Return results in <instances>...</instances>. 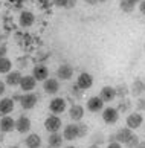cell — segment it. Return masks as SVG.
I'll return each mask as SVG.
<instances>
[{
	"label": "cell",
	"instance_id": "f1b7e54d",
	"mask_svg": "<svg viewBox=\"0 0 145 148\" xmlns=\"http://www.w3.org/2000/svg\"><path fill=\"white\" fill-rule=\"evenodd\" d=\"M139 142H141V140H139V138H137L136 134H133V138H131L130 140L127 142V144H125V147H127V148H136Z\"/></svg>",
	"mask_w": 145,
	"mask_h": 148
},
{
	"label": "cell",
	"instance_id": "7bdbcfd3",
	"mask_svg": "<svg viewBox=\"0 0 145 148\" xmlns=\"http://www.w3.org/2000/svg\"><path fill=\"white\" fill-rule=\"evenodd\" d=\"M3 139H5V133H3V131H0V142H3Z\"/></svg>",
	"mask_w": 145,
	"mask_h": 148
},
{
	"label": "cell",
	"instance_id": "4316f807",
	"mask_svg": "<svg viewBox=\"0 0 145 148\" xmlns=\"http://www.w3.org/2000/svg\"><path fill=\"white\" fill-rule=\"evenodd\" d=\"M119 8H121V11L130 14V12H133V9H135V5L130 3L128 0H121V2H119Z\"/></svg>",
	"mask_w": 145,
	"mask_h": 148
},
{
	"label": "cell",
	"instance_id": "4dcf8cb0",
	"mask_svg": "<svg viewBox=\"0 0 145 148\" xmlns=\"http://www.w3.org/2000/svg\"><path fill=\"white\" fill-rule=\"evenodd\" d=\"M82 92H84V90H81L76 84L72 86V95H74L75 98H81V96H82Z\"/></svg>",
	"mask_w": 145,
	"mask_h": 148
},
{
	"label": "cell",
	"instance_id": "6da1fadb",
	"mask_svg": "<svg viewBox=\"0 0 145 148\" xmlns=\"http://www.w3.org/2000/svg\"><path fill=\"white\" fill-rule=\"evenodd\" d=\"M61 127H63V121L58 114H49L44 121V128L47 133H58Z\"/></svg>",
	"mask_w": 145,
	"mask_h": 148
},
{
	"label": "cell",
	"instance_id": "ffe728a7",
	"mask_svg": "<svg viewBox=\"0 0 145 148\" xmlns=\"http://www.w3.org/2000/svg\"><path fill=\"white\" fill-rule=\"evenodd\" d=\"M99 98L104 101V102H110L113 101L116 98V92H115V87H110V86H105L101 89V92H99Z\"/></svg>",
	"mask_w": 145,
	"mask_h": 148
},
{
	"label": "cell",
	"instance_id": "60d3db41",
	"mask_svg": "<svg viewBox=\"0 0 145 148\" xmlns=\"http://www.w3.org/2000/svg\"><path fill=\"white\" fill-rule=\"evenodd\" d=\"M128 2H130V3H133V5H135V6H136L137 3H141V0H128Z\"/></svg>",
	"mask_w": 145,
	"mask_h": 148
},
{
	"label": "cell",
	"instance_id": "ee69618b",
	"mask_svg": "<svg viewBox=\"0 0 145 148\" xmlns=\"http://www.w3.org/2000/svg\"><path fill=\"white\" fill-rule=\"evenodd\" d=\"M89 148H101V147H98V145H90Z\"/></svg>",
	"mask_w": 145,
	"mask_h": 148
},
{
	"label": "cell",
	"instance_id": "9a60e30c",
	"mask_svg": "<svg viewBox=\"0 0 145 148\" xmlns=\"http://www.w3.org/2000/svg\"><path fill=\"white\" fill-rule=\"evenodd\" d=\"M19 23L21 28H31L35 23V15L31 11H21V14L19 17Z\"/></svg>",
	"mask_w": 145,
	"mask_h": 148
},
{
	"label": "cell",
	"instance_id": "277c9868",
	"mask_svg": "<svg viewBox=\"0 0 145 148\" xmlns=\"http://www.w3.org/2000/svg\"><path fill=\"white\" fill-rule=\"evenodd\" d=\"M20 90L23 93H27V92H34V89L37 87V81L32 75H23L21 76V81H20Z\"/></svg>",
	"mask_w": 145,
	"mask_h": 148
},
{
	"label": "cell",
	"instance_id": "d6986e66",
	"mask_svg": "<svg viewBox=\"0 0 145 148\" xmlns=\"http://www.w3.org/2000/svg\"><path fill=\"white\" fill-rule=\"evenodd\" d=\"M14 110V101L11 98H3L0 99V114L2 116H8V114Z\"/></svg>",
	"mask_w": 145,
	"mask_h": 148
},
{
	"label": "cell",
	"instance_id": "9c48e42d",
	"mask_svg": "<svg viewBox=\"0 0 145 148\" xmlns=\"http://www.w3.org/2000/svg\"><path fill=\"white\" fill-rule=\"evenodd\" d=\"M72 76H74V67L67 63H63L57 69V78L60 81H69Z\"/></svg>",
	"mask_w": 145,
	"mask_h": 148
},
{
	"label": "cell",
	"instance_id": "7a4b0ae2",
	"mask_svg": "<svg viewBox=\"0 0 145 148\" xmlns=\"http://www.w3.org/2000/svg\"><path fill=\"white\" fill-rule=\"evenodd\" d=\"M40 101V96L34 92H27V93H23L21 95V99H20V104L25 110H31L37 106V102Z\"/></svg>",
	"mask_w": 145,
	"mask_h": 148
},
{
	"label": "cell",
	"instance_id": "cb8c5ba5",
	"mask_svg": "<svg viewBox=\"0 0 145 148\" xmlns=\"http://www.w3.org/2000/svg\"><path fill=\"white\" fill-rule=\"evenodd\" d=\"M12 69V61L6 57L0 58V73H9Z\"/></svg>",
	"mask_w": 145,
	"mask_h": 148
},
{
	"label": "cell",
	"instance_id": "52a82bcc",
	"mask_svg": "<svg viewBox=\"0 0 145 148\" xmlns=\"http://www.w3.org/2000/svg\"><path fill=\"white\" fill-rule=\"evenodd\" d=\"M31 127H32L31 119L27 116H25V114H21V116H19L17 119H15V130H17L19 133H21V134L29 133Z\"/></svg>",
	"mask_w": 145,
	"mask_h": 148
},
{
	"label": "cell",
	"instance_id": "ba28073f",
	"mask_svg": "<svg viewBox=\"0 0 145 148\" xmlns=\"http://www.w3.org/2000/svg\"><path fill=\"white\" fill-rule=\"evenodd\" d=\"M76 86L80 87L81 90H89L93 86V76L89 72H82L78 75L76 78Z\"/></svg>",
	"mask_w": 145,
	"mask_h": 148
},
{
	"label": "cell",
	"instance_id": "b9f144b4",
	"mask_svg": "<svg viewBox=\"0 0 145 148\" xmlns=\"http://www.w3.org/2000/svg\"><path fill=\"white\" fill-rule=\"evenodd\" d=\"M136 148H145V142H139Z\"/></svg>",
	"mask_w": 145,
	"mask_h": 148
},
{
	"label": "cell",
	"instance_id": "44dd1931",
	"mask_svg": "<svg viewBox=\"0 0 145 148\" xmlns=\"http://www.w3.org/2000/svg\"><path fill=\"white\" fill-rule=\"evenodd\" d=\"M63 134L60 133H49L47 136V145L49 148H60L63 145Z\"/></svg>",
	"mask_w": 145,
	"mask_h": 148
},
{
	"label": "cell",
	"instance_id": "bcb514c9",
	"mask_svg": "<svg viewBox=\"0 0 145 148\" xmlns=\"http://www.w3.org/2000/svg\"><path fill=\"white\" fill-rule=\"evenodd\" d=\"M9 148H19V147H17V145H14V147H9Z\"/></svg>",
	"mask_w": 145,
	"mask_h": 148
},
{
	"label": "cell",
	"instance_id": "d4e9b609",
	"mask_svg": "<svg viewBox=\"0 0 145 148\" xmlns=\"http://www.w3.org/2000/svg\"><path fill=\"white\" fill-rule=\"evenodd\" d=\"M116 92V98H121V99H125L128 95V86L127 84H119L118 87H115Z\"/></svg>",
	"mask_w": 145,
	"mask_h": 148
},
{
	"label": "cell",
	"instance_id": "1f68e13d",
	"mask_svg": "<svg viewBox=\"0 0 145 148\" xmlns=\"http://www.w3.org/2000/svg\"><path fill=\"white\" fill-rule=\"evenodd\" d=\"M136 108L139 112H145V98H139L136 101Z\"/></svg>",
	"mask_w": 145,
	"mask_h": 148
},
{
	"label": "cell",
	"instance_id": "603a6c76",
	"mask_svg": "<svg viewBox=\"0 0 145 148\" xmlns=\"http://www.w3.org/2000/svg\"><path fill=\"white\" fill-rule=\"evenodd\" d=\"M145 92V83L142 79H135L133 81V84H131V95L133 96H141L142 93Z\"/></svg>",
	"mask_w": 145,
	"mask_h": 148
},
{
	"label": "cell",
	"instance_id": "7402d4cb",
	"mask_svg": "<svg viewBox=\"0 0 145 148\" xmlns=\"http://www.w3.org/2000/svg\"><path fill=\"white\" fill-rule=\"evenodd\" d=\"M25 144H26L27 148H40L41 147V138L37 133H31V134L26 136Z\"/></svg>",
	"mask_w": 145,
	"mask_h": 148
},
{
	"label": "cell",
	"instance_id": "74e56055",
	"mask_svg": "<svg viewBox=\"0 0 145 148\" xmlns=\"http://www.w3.org/2000/svg\"><path fill=\"white\" fill-rule=\"evenodd\" d=\"M111 142H118V140H116V134L109 136V144H111Z\"/></svg>",
	"mask_w": 145,
	"mask_h": 148
},
{
	"label": "cell",
	"instance_id": "e0dca14e",
	"mask_svg": "<svg viewBox=\"0 0 145 148\" xmlns=\"http://www.w3.org/2000/svg\"><path fill=\"white\" fill-rule=\"evenodd\" d=\"M115 134H116V140H118L121 145H122V144L125 145L127 142L133 138V134H135V133H133V130H130V128L125 127V128H119Z\"/></svg>",
	"mask_w": 145,
	"mask_h": 148
},
{
	"label": "cell",
	"instance_id": "5bb4252c",
	"mask_svg": "<svg viewBox=\"0 0 145 148\" xmlns=\"http://www.w3.org/2000/svg\"><path fill=\"white\" fill-rule=\"evenodd\" d=\"M69 118L74 121V122H81V119L84 118V107L80 106V104H74L69 108Z\"/></svg>",
	"mask_w": 145,
	"mask_h": 148
},
{
	"label": "cell",
	"instance_id": "83f0119b",
	"mask_svg": "<svg viewBox=\"0 0 145 148\" xmlns=\"http://www.w3.org/2000/svg\"><path fill=\"white\" fill-rule=\"evenodd\" d=\"M131 108V102L130 101H127V99H124L121 104H119V107H118V112H124V113H127L128 110Z\"/></svg>",
	"mask_w": 145,
	"mask_h": 148
},
{
	"label": "cell",
	"instance_id": "d590c367",
	"mask_svg": "<svg viewBox=\"0 0 145 148\" xmlns=\"http://www.w3.org/2000/svg\"><path fill=\"white\" fill-rule=\"evenodd\" d=\"M107 148H122V145L119 144V142H111V144L107 145Z\"/></svg>",
	"mask_w": 145,
	"mask_h": 148
},
{
	"label": "cell",
	"instance_id": "7c38bea8",
	"mask_svg": "<svg viewBox=\"0 0 145 148\" xmlns=\"http://www.w3.org/2000/svg\"><path fill=\"white\" fill-rule=\"evenodd\" d=\"M32 76L35 78V81H44L49 78V69L46 64H37L32 69Z\"/></svg>",
	"mask_w": 145,
	"mask_h": 148
},
{
	"label": "cell",
	"instance_id": "f35d334b",
	"mask_svg": "<svg viewBox=\"0 0 145 148\" xmlns=\"http://www.w3.org/2000/svg\"><path fill=\"white\" fill-rule=\"evenodd\" d=\"M76 5V0H69V3H67V8H74Z\"/></svg>",
	"mask_w": 145,
	"mask_h": 148
},
{
	"label": "cell",
	"instance_id": "7dc6e473",
	"mask_svg": "<svg viewBox=\"0 0 145 148\" xmlns=\"http://www.w3.org/2000/svg\"><path fill=\"white\" fill-rule=\"evenodd\" d=\"M66 148H75V147H72V145H69V147H66Z\"/></svg>",
	"mask_w": 145,
	"mask_h": 148
},
{
	"label": "cell",
	"instance_id": "ac0fdd59",
	"mask_svg": "<svg viewBox=\"0 0 145 148\" xmlns=\"http://www.w3.org/2000/svg\"><path fill=\"white\" fill-rule=\"evenodd\" d=\"M21 72L20 70H11L9 73H6V79H5V84L6 86H11V87H17L20 84V81H21Z\"/></svg>",
	"mask_w": 145,
	"mask_h": 148
},
{
	"label": "cell",
	"instance_id": "484cf974",
	"mask_svg": "<svg viewBox=\"0 0 145 148\" xmlns=\"http://www.w3.org/2000/svg\"><path fill=\"white\" fill-rule=\"evenodd\" d=\"M92 140V145H98V147H101L104 144V140H105V136L101 133V131H96V133H93V136L90 138Z\"/></svg>",
	"mask_w": 145,
	"mask_h": 148
},
{
	"label": "cell",
	"instance_id": "3957f363",
	"mask_svg": "<svg viewBox=\"0 0 145 148\" xmlns=\"http://www.w3.org/2000/svg\"><path fill=\"white\" fill-rule=\"evenodd\" d=\"M102 119H104V122L109 124V125L116 124L119 121L118 108H115V107H105V108H102Z\"/></svg>",
	"mask_w": 145,
	"mask_h": 148
},
{
	"label": "cell",
	"instance_id": "30bf717a",
	"mask_svg": "<svg viewBox=\"0 0 145 148\" xmlns=\"http://www.w3.org/2000/svg\"><path fill=\"white\" fill-rule=\"evenodd\" d=\"M43 90L47 95H55L60 90V79L58 78H47L43 81Z\"/></svg>",
	"mask_w": 145,
	"mask_h": 148
},
{
	"label": "cell",
	"instance_id": "ab89813d",
	"mask_svg": "<svg viewBox=\"0 0 145 148\" xmlns=\"http://www.w3.org/2000/svg\"><path fill=\"white\" fill-rule=\"evenodd\" d=\"M84 2H86L87 5H96V3H98L96 0H84Z\"/></svg>",
	"mask_w": 145,
	"mask_h": 148
},
{
	"label": "cell",
	"instance_id": "2e32d148",
	"mask_svg": "<svg viewBox=\"0 0 145 148\" xmlns=\"http://www.w3.org/2000/svg\"><path fill=\"white\" fill-rule=\"evenodd\" d=\"M15 128V121L8 114V116H2L0 118V131L3 133H11Z\"/></svg>",
	"mask_w": 145,
	"mask_h": 148
},
{
	"label": "cell",
	"instance_id": "f6af8a7d",
	"mask_svg": "<svg viewBox=\"0 0 145 148\" xmlns=\"http://www.w3.org/2000/svg\"><path fill=\"white\" fill-rule=\"evenodd\" d=\"M96 2H99V3H104V2H107V0H96Z\"/></svg>",
	"mask_w": 145,
	"mask_h": 148
},
{
	"label": "cell",
	"instance_id": "8d00e7d4",
	"mask_svg": "<svg viewBox=\"0 0 145 148\" xmlns=\"http://www.w3.org/2000/svg\"><path fill=\"white\" fill-rule=\"evenodd\" d=\"M11 99H12V101H19V102H20V99H21V95H20V93H14V96L11 98Z\"/></svg>",
	"mask_w": 145,
	"mask_h": 148
},
{
	"label": "cell",
	"instance_id": "8fae6325",
	"mask_svg": "<svg viewBox=\"0 0 145 148\" xmlns=\"http://www.w3.org/2000/svg\"><path fill=\"white\" fill-rule=\"evenodd\" d=\"M142 122H144V116L141 113H130L127 116V119H125V124H127V128H130V130H136V128H139L142 125Z\"/></svg>",
	"mask_w": 145,
	"mask_h": 148
},
{
	"label": "cell",
	"instance_id": "d6a6232c",
	"mask_svg": "<svg viewBox=\"0 0 145 148\" xmlns=\"http://www.w3.org/2000/svg\"><path fill=\"white\" fill-rule=\"evenodd\" d=\"M67 3L69 0H54V5L58 8H67Z\"/></svg>",
	"mask_w": 145,
	"mask_h": 148
},
{
	"label": "cell",
	"instance_id": "4fadbf2b",
	"mask_svg": "<svg viewBox=\"0 0 145 148\" xmlns=\"http://www.w3.org/2000/svg\"><path fill=\"white\" fill-rule=\"evenodd\" d=\"M102 108H104V101L99 96H92L87 99V110L89 112L98 113V112H102Z\"/></svg>",
	"mask_w": 145,
	"mask_h": 148
},
{
	"label": "cell",
	"instance_id": "836d02e7",
	"mask_svg": "<svg viewBox=\"0 0 145 148\" xmlns=\"http://www.w3.org/2000/svg\"><path fill=\"white\" fill-rule=\"evenodd\" d=\"M139 11H141V14L145 15V0H141V3H139Z\"/></svg>",
	"mask_w": 145,
	"mask_h": 148
},
{
	"label": "cell",
	"instance_id": "e575fe53",
	"mask_svg": "<svg viewBox=\"0 0 145 148\" xmlns=\"http://www.w3.org/2000/svg\"><path fill=\"white\" fill-rule=\"evenodd\" d=\"M5 92H6V84H5L3 81H0V96H2Z\"/></svg>",
	"mask_w": 145,
	"mask_h": 148
},
{
	"label": "cell",
	"instance_id": "8992f818",
	"mask_svg": "<svg viewBox=\"0 0 145 148\" xmlns=\"http://www.w3.org/2000/svg\"><path fill=\"white\" fill-rule=\"evenodd\" d=\"M63 139L64 140H75L80 139V128H78V124H67L63 130Z\"/></svg>",
	"mask_w": 145,
	"mask_h": 148
},
{
	"label": "cell",
	"instance_id": "f546056e",
	"mask_svg": "<svg viewBox=\"0 0 145 148\" xmlns=\"http://www.w3.org/2000/svg\"><path fill=\"white\" fill-rule=\"evenodd\" d=\"M78 128H80V138H84V136H87V125L86 124H81V122H78Z\"/></svg>",
	"mask_w": 145,
	"mask_h": 148
},
{
	"label": "cell",
	"instance_id": "5b68a950",
	"mask_svg": "<svg viewBox=\"0 0 145 148\" xmlns=\"http://www.w3.org/2000/svg\"><path fill=\"white\" fill-rule=\"evenodd\" d=\"M66 108H67V102L63 98H54L49 104V110L52 114H61L66 112Z\"/></svg>",
	"mask_w": 145,
	"mask_h": 148
}]
</instances>
